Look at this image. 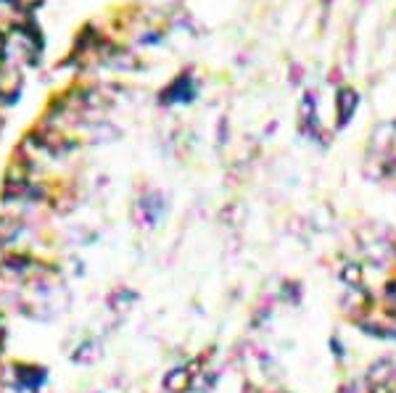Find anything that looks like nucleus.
<instances>
[{
    "label": "nucleus",
    "instance_id": "3",
    "mask_svg": "<svg viewBox=\"0 0 396 393\" xmlns=\"http://www.w3.org/2000/svg\"><path fill=\"white\" fill-rule=\"evenodd\" d=\"M304 74H307V71H304L301 64H296V61L288 64V82H291L293 87H299L301 82H304Z\"/></svg>",
    "mask_w": 396,
    "mask_h": 393
},
{
    "label": "nucleus",
    "instance_id": "7",
    "mask_svg": "<svg viewBox=\"0 0 396 393\" xmlns=\"http://www.w3.org/2000/svg\"><path fill=\"white\" fill-rule=\"evenodd\" d=\"M275 132H277V121H270V124H267V132H261V137L267 140V137H272Z\"/></svg>",
    "mask_w": 396,
    "mask_h": 393
},
{
    "label": "nucleus",
    "instance_id": "6",
    "mask_svg": "<svg viewBox=\"0 0 396 393\" xmlns=\"http://www.w3.org/2000/svg\"><path fill=\"white\" fill-rule=\"evenodd\" d=\"M5 56H8V37L0 32V61H3Z\"/></svg>",
    "mask_w": 396,
    "mask_h": 393
},
{
    "label": "nucleus",
    "instance_id": "8",
    "mask_svg": "<svg viewBox=\"0 0 396 393\" xmlns=\"http://www.w3.org/2000/svg\"><path fill=\"white\" fill-rule=\"evenodd\" d=\"M0 3H14V0H0Z\"/></svg>",
    "mask_w": 396,
    "mask_h": 393
},
{
    "label": "nucleus",
    "instance_id": "4",
    "mask_svg": "<svg viewBox=\"0 0 396 393\" xmlns=\"http://www.w3.org/2000/svg\"><path fill=\"white\" fill-rule=\"evenodd\" d=\"M217 143H220L222 148L230 145V121H227V117L220 119V124H217Z\"/></svg>",
    "mask_w": 396,
    "mask_h": 393
},
{
    "label": "nucleus",
    "instance_id": "2",
    "mask_svg": "<svg viewBox=\"0 0 396 393\" xmlns=\"http://www.w3.org/2000/svg\"><path fill=\"white\" fill-rule=\"evenodd\" d=\"M360 103H362V95H360V90H357L354 85L344 82L341 87H336V98H333V106H336L333 130H336V132L346 130V127L354 121L357 111H360Z\"/></svg>",
    "mask_w": 396,
    "mask_h": 393
},
{
    "label": "nucleus",
    "instance_id": "5",
    "mask_svg": "<svg viewBox=\"0 0 396 393\" xmlns=\"http://www.w3.org/2000/svg\"><path fill=\"white\" fill-rule=\"evenodd\" d=\"M161 43H164V32H159V29L140 34V45H161Z\"/></svg>",
    "mask_w": 396,
    "mask_h": 393
},
{
    "label": "nucleus",
    "instance_id": "1",
    "mask_svg": "<svg viewBox=\"0 0 396 393\" xmlns=\"http://www.w3.org/2000/svg\"><path fill=\"white\" fill-rule=\"evenodd\" d=\"M198 93H201V85H198V80H196V71H193V69H183L180 74L172 77V82L156 95V101H159L161 108L188 106V103H193L198 98Z\"/></svg>",
    "mask_w": 396,
    "mask_h": 393
}]
</instances>
